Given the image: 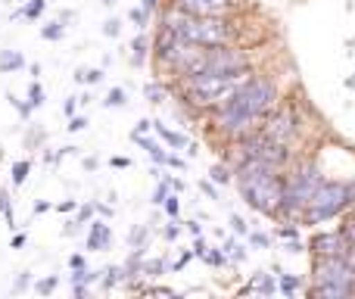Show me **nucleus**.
Listing matches in <instances>:
<instances>
[{"mask_svg": "<svg viewBox=\"0 0 355 299\" xmlns=\"http://www.w3.org/2000/svg\"><path fill=\"white\" fill-rule=\"evenodd\" d=\"M147 228H135V231H131V237H128V244H131V250H147Z\"/></svg>", "mask_w": 355, "mask_h": 299, "instance_id": "nucleus-28", "label": "nucleus"}, {"mask_svg": "<svg viewBox=\"0 0 355 299\" xmlns=\"http://www.w3.org/2000/svg\"><path fill=\"white\" fill-rule=\"evenodd\" d=\"M162 25L175 31L181 41L200 44V47H221V44H234V37H237L227 16H193V12L178 10V6L166 10Z\"/></svg>", "mask_w": 355, "mask_h": 299, "instance_id": "nucleus-3", "label": "nucleus"}, {"mask_svg": "<svg viewBox=\"0 0 355 299\" xmlns=\"http://www.w3.org/2000/svg\"><path fill=\"white\" fill-rule=\"evenodd\" d=\"M141 6H144V10H147V12H153L156 6H159V0H141Z\"/></svg>", "mask_w": 355, "mask_h": 299, "instance_id": "nucleus-58", "label": "nucleus"}, {"mask_svg": "<svg viewBox=\"0 0 355 299\" xmlns=\"http://www.w3.org/2000/svg\"><path fill=\"white\" fill-rule=\"evenodd\" d=\"M225 259H234V262H243L246 259V246L243 244H237V240H225Z\"/></svg>", "mask_w": 355, "mask_h": 299, "instance_id": "nucleus-19", "label": "nucleus"}, {"mask_svg": "<svg viewBox=\"0 0 355 299\" xmlns=\"http://www.w3.org/2000/svg\"><path fill=\"white\" fill-rule=\"evenodd\" d=\"M166 165H172V169H184V165H187V162H184V159H181V156H175V153H168Z\"/></svg>", "mask_w": 355, "mask_h": 299, "instance_id": "nucleus-52", "label": "nucleus"}, {"mask_svg": "<svg viewBox=\"0 0 355 299\" xmlns=\"http://www.w3.org/2000/svg\"><path fill=\"white\" fill-rule=\"evenodd\" d=\"M237 156H240V162H259V165H268V169L281 171L284 165H287V159H290V150L271 144L262 131H252V135L240 137Z\"/></svg>", "mask_w": 355, "mask_h": 299, "instance_id": "nucleus-8", "label": "nucleus"}, {"mask_svg": "<svg viewBox=\"0 0 355 299\" xmlns=\"http://www.w3.org/2000/svg\"><path fill=\"white\" fill-rule=\"evenodd\" d=\"M47 209H50V203H35V215H41V212H47Z\"/></svg>", "mask_w": 355, "mask_h": 299, "instance_id": "nucleus-59", "label": "nucleus"}, {"mask_svg": "<svg viewBox=\"0 0 355 299\" xmlns=\"http://www.w3.org/2000/svg\"><path fill=\"white\" fill-rule=\"evenodd\" d=\"M103 35L106 37H119V35H122V19H116V16L106 19V22H103Z\"/></svg>", "mask_w": 355, "mask_h": 299, "instance_id": "nucleus-34", "label": "nucleus"}, {"mask_svg": "<svg viewBox=\"0 0 355 299\" xmlns=\"http://www.w3.org/2000/svg\"><path fill=\"white\" fill-rule=\"evenodd\" d=\"M125 275H122V265H110V268L103 271V290H112L116 284H122Z\"/></svg>", "mask_w": 355, "mask_h": 299, "instance_id": "nucleus-21", "label": "nucleus"}, {"mask_svg": "<svg viewBox=\"0 0 355 299\" xmlns=\"http://www.w3.org/2000/svg\"><path fill=\"white\" fill-rule=\"evenodd\" d=\"M147 53H150V44H147V37H144V35H137L135 41H131V60H135V66H144V60H147Z\"/></svg>", "mask_w": 355, "mask_h": 299, "instance_id": "nucleus-17", "label": "nucleus"}, {"mask_svg": "<svg viewBox=\"0 0 355 299\" xmlns=\"http://www.w3.org/2000/svg\"><path fill=\"white\" fill-rule=\"evenodd\" d=\"M277 237H281V240H290V246H293V253L300 250V244H296V237H300V231H296V225L281 228V231H277Z\"/></svg>", "mask_w": 355, "mask_h": 299, "instance_id": "nucleus-35", "label": "nucleus"}, {"mask_svg": "<svg viewBox=\"0 0 355 299\" xmlns=\"http://www.w3.org/2000/svg\"><path fill=\"white\" fill-rule=\"evenodd\" d=\"M94 212H100L103 219H110V215H112V206H106V203H94Z\"/></svg>", "mask_w": 355, "mask_h": 299, "instance_id": "nucleus-53", "label": "nucleus"}, {"mask_svg": "<svg viewBox=\"0 0 355 299\" xmlns=\"http://www.w3.org/2000/svg\"><path fill=\"white\" fill-rule=\"evenodd\" d=\"M209 175H212V181H215V184H227V181H231L234 171H231V169H225V165H212V169H209Z\"/></svg>", "mask_w": 355, "mask_h": 299, "instance_id": "nucleus-33", "label": "nucleus"}, {"mask_svg": "<svg viewBox=\"0 0 355 299\" xmlns=\"http://www.w3.org/2000/svg\"><path fill=\"white\" fill-rule=\"evenodd\" d=\"M128 16H131V22H135V25H137V28H141V31H144V28H147V25H150V12L144 10V6H135V10H131Z\"/></svg>", "mask_w": 355, "mask_h": 299, "instance_id": "nucleus-31", "label": "nucleus"}, {"mask_svg": "<svg viewBox=\"0 0 355 299\" xmlns=\"http://www.w3.org/2000/svg\"><path fill=\"white\" fill-rule=\"evenodd\" d=\"M62 35H66V22H60V19H56V22H47L41 28L44 41H62Z\"/></svg>", "mask_w": 355, "mask_h": 299, "instance_id": "nucleus-18", "label": "nucleus"}, {"mask_svg": "<svg viewBox=\"0 0 355 299\" xmlns=\"http://www.w3.org/2000/svg\"><path fill=\"white\" fill-rule=\"evenodd\" d=\"M349 209V184L346 181H321L318 190L312 194L306 212H302V225H321Z\"/></svg>", "mask_w": 355, "mask_h": 299, "instance_id": "nucleus-6", "label": "nucleus"}, {"mask_svg": "<svg viewBox=\"0 0 355 299\" xmlns=\"http://www.w3.org/2000/svg\"><path fill=\"white\" fill-rule=\"evenodd\" d=\"M190 259H193V250H187V253H181V256H178V262L172 265V268H175V271H181V268H184V265H187V262H190Z\"/></svg>", "mask_w": 355, "mask_h": 299, "instance_id": "nucleus-47", "label": "nucleus"}, {"mask_svg": "<svg viewBox=\"0 0 355 299\" xmlns=\"http://www.w3.org/2000/svg\"><path fill=\"white\" fill-rule=\"evenodd\" d=\"M153 131H156V135H159L172 150H184V147H187V137L178 135V131H172V128H166L162 122H153Z\"/></svg>", "mask_w": 355, "mask_h": 299, "instance_id": "nucleus-14", "label": "nucleus"}, {"mask_svg": "<svg viewBox=\"0 0 355 299\" xmlns=\"http://www.w3.org/2000/svg\"><path fill=\"white\" fill-rule=\"evenodd\" d=\"M340 231H343V237L349 240V244H355V209L346 215V221H343V228H340Z\"/></svg>", "mask_w": 355, "mask_h": 299, "instance_id": "nucleus-37", "label": "nucleus"}, {"mask_svg": "<svg viewBox=\"0 0 355 299\" xmlns=\"http://www.w3.org/2000/svg\"><path fill=\"white\" fill-rule=\"evenodd\" d=\"M277 106V87L268 78H246L225 103L215 110V122L225 135L246 137L262 128V119Z\"/></svg>", "mask_w": 355, "mask_h": 299, "instance_id": "nucleus-1", "label": "nucleus"}, {"mask_svg": "<svg viewBox=\"0 0 355 299\" xmlns=\"http://www.w3.org/2000/svg\"><path fill=\"white\" fill-rule=\"evenodd\" d=\"M100 3H103V6H112V3H116V0H100Z\"/></svg>", "mask_w": 355, "mask_h": 299, "instance_id": "nucleus-60", "label": "nucleus"}, {"mask_svg": "<svg viewBox=\"0 0 355 299\" xmlns=\"http://www.w3.org/2000/svg\"><path fill=\"white\" fill-rule=\"evenodd\" d=\"M277 275H281V271H277ZM277 290H281V293H287V296H293L296 290H300V281H296L293 275H281V281H277Z\"/></svg>", "mask_w": 355, "mask_h": 299, "instance_id": "nucleus-30", "label": "nucleus"}, {"mask_svg": "<svg viewBox=\"0 0 355 299\" xmlns=\"http://www.w3.org/2000/svg\"><path fill=\"white\" fill-rule=\"evenodd\" d=\"M75 81L78 85H97V81H103V69H78Z\"/></svg>", "mask_w": 355, "mask_h": 299, "instance_id": "nucleus-20", "label": "nucleus"}, {"mask_svg": "<svg viewBox=\"0 0 355 299\" xmlns=\"http://www.w3.org/2000/svg\"><path fill=\"white\" fill-rule=\"evenodd\" d=\"M28 171H31V162L28 159H19V162H12V184H25V178H28Z\"/></svg>", "mask_w": 355, "mask_h": 299, "instance_id": "nucleus-24", "label": "nucleus"}, {"mask_svg": "<svg viewBox=\"0 0 355 299\" xmlns=\"http://www.w3.org/2000/svg\"><path fill=\"white\" fill-rule=\"evenodd\" d=\"M252 75V69H237V72H193L181 78V94L196 110H218L240 85Z\"/></svg>", "mask_w": 355, "mask_h": 299, "instance_id": "nucleus-4", "label": "nucleus"}, {"mask_svg": "<svg viewBox=\"0 0 355 299\" xmlns=\"http://www.w3.org/2000/svg\"><path fill=\"white\" fill-rule=\"evenodd\" d=\"M56 212H75V209H78V203L75 200H62V203H56Z\"/></svg>", "mask_w": 355, "mask_h": 299, "instance_id": "nucleus-46", "label": "nucleus"}, {"mask_svg": "<svg viewBox=\"0 0 355 299\" xmlns=\"http://www.w3.org/2000/svg\"><path fill=\"white\" fill-rule=\"evenodd\" d=\"M69 268H85V256H72L69 259Z\"/></svg>", "mask_w": 355, "mask_h": 299, "instance_id": "nucleus-56", "label": "nucleus"}, {"mask_svg": "<svg viewBox=\"0 0 355 299\" xmlns=\"http://www.w3.org/2000/svg\"><path fill=\"white\" fill-rule=\"evenodd\" d=\"M349 246V240L343 237V231H321L309 240V250L315 253V259L324 256H343V250Z\"/></svg>", "mask_w": 355, "mask_h": 299, "instance_id": "nucleus-11", "label": "nucleus"}, {"mask_svg": "<svg viewBox=\"0 0 355 299\" xmlns=\"http://www.w3.org/2000/svg\"><path fill=\"white\" fill-rule=\"evenodd\" d=\"M150 128H153V122H150V119H141V122H137V128L131 131V135H147Z\"/></svg>", "mask_w": 355, "mask_h": 299, "instance_id": "nucleus-49", "label": "nucleus"}, {"mask_svg": "<svg viewBox=\"0 0 355 299\" xmlns=\"http://www.w3.org/2000/svg\"><path fill=\"white\" fill-rule=\"evenodd\" d=\"M12 206V200H10V190H0V212H6V209Z\"/></svg>", "mask_w": 355, "mask_h": 299, "instance_id": "nucleus-51", "label": "nucleus"}, {"mask_svg": "<svg viewBox=\"0 0 355 299\" xmlns=\"http://www.w3.org/2000/svg\"><path fill=\"white\" fill-rule=\"evenodd\" d=\"M252 290H259V293L271 296V293L277 290V284H275V277H271V275H262V271H259V275L250 281V287H243V293H252Z\"/></svg>", "mask_w": 355, "mask_h": 299, "instance_id": "nucleus-15", "label": "nucleus"}, {"mask_svg": "<svg viewBox=\"0 0 355 299\" xmlns=\"http://www.w3.org/2000/svg\"><path fill=\"white\" fill-rule=\"evenodd\" d=\"M44 6H47V0H28L22 10L12 12V19H28V22H35V19H41Z\"/></svg>", "mask_w": 355, "mask_h": 299, "instance_id": "nucleus-16", "label": "nucleus"}, {"mask_svg": "<svg viewBox=\"0 0 355 299\" xmlns=\"http://www.w3.org/2000/svg\"><path fill=\"white\" fill-rule=\"evenodd\" d=\"M144 293L147 296H178L175 290H168V287H144Z\"/></svg>", "mask_w": 355, "mask_h": 299, "instance_id": "nucleus-45", "label": "nucleus"}, {"mask_svg": "<svg viewBox=\"0 0 355 299\" xmlns=\"http://www.w3.org/2000/svg\"><path fill=\"white\" fill-rule=\"evenodd\" d=\"M162 209H166L168 219H178V212H181V196H178L175 190H172V194H168L166 200H162Z\"/></svg>", "mask_w": 355, "mask_h": 299, "instance_id": "nucleus-29", "label": "nucleus"}, {"mask_svg": "<svg viewBox=\"0 0 355 299\" xmlns=\"http://www.w3.org/2000/svg\"><path fill=\"white\" fill-rule=\"evenodd\" d=\"M168 194H172V187H168V178H162V181L156 184V190H153V200H150V203H153V206H162V200H166Z\"/></svg>", "mask_w": 355, "mask_h": 299, "instance_id": "nucleus-32", "label": "nucleus"}, {"mask_svg": "<svg viewBox=\"0 0 355 299\" xmlns=\"http://www.w3.org/2000/svg\"><path fill=\"white\" fill-rule=\"evenodd\" d=\"M200 190L209 196V200H218V190H215V184L209 181V178H206V181H200Z\"/></svg>", "mask_w": 355, "mask_h": 299, "instance_id": "nucleus-44", "label": "nucleus"}, {"mask_svg": "<svg viewBox=\"0 0 355 299\" xmlns=\"http://www.w3.org/2000/svg\"><path fill=\"white\" fill-rule=\"evenodd\" d=\"M315 296L343 299L355 296V271L343 262V256H324L315 259Z\"/></svg>", "mask_w": 355, "mask_h": 299, "instance_id": "nucleus-5", "label": "nucleus"}, {"mask_svg": "<svg viewBox=\"0 0 355 299\" xmlns=\"http://www.w3.org/2000/svg\"><path fill=\"white\" fill-rule=\"evenodd\" d=\"M56 287H60V277H56V275H50V277H41V281L35 284L37 296H50V293H53Z\"/></svg>", "mask_w": 355, "mask_h": 299, "instance_id": "nucleus-26", "label": "nucleus"}, {"mask_svg": "<svg viewBox=\"0 0 355 299\" xmlns=\"http://www.w3.org/2000/svg\"><path fill=\"white\" fill-rule=\"evenodd\" d=\"M87 128V119L85 116H69V131H72V135H75V131H85Z\"/></svg>", "mask_w": 355, "mask_h": 299, "instance_id": "nucleus-43", "label": "nucleus"}, {"mask_svg": "<svg viewBox=\"0 0 355 299\" xmlns=\"http://www.w3.org/2000/svg\"><path fill=\"white\" fill-rule=\"evenodd\" d=\"M110 165H112V169H128L131 159H128V156H112V159H110Z\"/></svg>", "mask_w": 355, "mask_h": 299, "instance_id": "nucleus-48", "label": "nucleus"}, {"mask_svg": "<svg viewBox=\"0 0 355 299\" xmlns=\"http://www.w3.org/2000/svg\"><path fill=\"white\" fill-rule=\"evenodd\" d=\"M125 103H128V94H125L122 87H112L103 100V106H110V110H119V106H125Z\"/></svg>", "mask_w": 355, "mask_h": 299, "instance_id": "nucleus-23", "label": "nucleus"}, {"mask_svg": "<svg viewBox=\"0 0 355 299\" xmlns=\"http://www.w3.org/2000/svg\"><path fill=\"white\" fill-rule=\"evenodd\" d=\"M144 97H147L150 103H162V100H166V85H159V81H150V85L144 87Z\"/></svg>", "mask_w": 355, "mask_h": 299, "instance_id": "nucleus-22", "label": "nucleus"}, {"mask_svg": "<svg viewBox=\"0 0 355 299\" xmlns=\"http://www.w3.org/2000/svg\"><path fill=\"white\" fill-rule=\"evenodd\" d=\"M246 237H250V244H252V246H262V250H268V244H271L268 234H259V231H250Z\"/></svg>", "mask_w": 355, "mask_h": 299, "instance_id": "nucleus-40", "label": "nucleus"}, {"mask_svg": "<svg viewBox=\"0 0 355 299\" xmlns=\"http://www.w3.org/2000/svg\"><path fill=\"white\" fill-rule=\"evenodd\" d=\"M28 284H31V271H22V275L16 277V284H12V293H22Z\"/></svg>", "mask_w": 355, "mask_h": 299, "instance_id": "nucleus-41", "label": "nucleus"}, {"mask_svg": "<svg viewBox=\"0 0 355 299\" xmlns=\"http://www.w3.org/2000/svg\"><path fill=\"white\" fill-rule=\"evenodd\" d=\"M44 100H47V97H44V87L37 85V81H31V85H28V106H31V110H41Z\"/></svg>", "mask_w": 355, "mask_h": 299, "instance_id": "nucleus-25", "label": "nucleus"}, {"mask_svg": "<svg viewBox=\"0 0 355 299\" xmlns=\"http://www.w3.org/2000/svg\"><path fill=\"white\" fill-rule=\"evenodd\" d=\"M166 271V262L162 259H150V262H141V275L144 277H156V275H162Z\"/></svg>", "mask_w": 355, "mask_h": 299, "instance_id": "nucleus-27", "label": "nucleus"}, {"mask_svg": "<svg viewBox=\"0 0 355 299\" xmlns=\"http://www.w3.org/2000/svg\"><path fill=\"white\" fill-rule=\"evenodd\" d=\"M187 231H190V234H193V237H200V234H202L200 221H187Z\"/></svg>", "mask_w": 355, "mask_h": 299, "instance_id": "nucleus-57", "label": "nucleus"}, {"mask_svg": "<svg viewBox=\"0 0 355 299\" xmlns=\"http://www.w3.org/2000/svg\"><path fill=\"white\" fill-rule=\"evenodd\" d=\"M112 244V231L106 221H91V231H87V253H100Z\"/></svg>", "mask_w": 355, "mask_h": 299, "instance_id": "nucleus-12", "label": "nucleus"}, {"mask_svg": "<svg viewBox=\"0 0 355 299\" xmlns=\"http://www.w3.org/2000/svg\"><path fill=\"white\" fill-rule=\"evenodd\" d=\"M231 231H234V234H240V237H246V234H250V225H246V221L240 219V215H231Z\"/></svg>", "mask_w": 355, "mask_h": 299, "instance_id": "nucleus-39", "label": "nucleus"}, {"mask_svg": "<svg viewBox=\"0 0 355 299\" xmlns=\"http://www.w3.org/2000/svg\"><path fill=\"white\" fill-rule=\"evenodd\" d=\"M0 156H3V150H0Z\"/></svg>", "mask_w": 355, "mask_h": 299, "instance_id": "nucleus-61", "label": "nucleus"}, {"mask_svg": "<svg viewBox=\"0 0 355 299\" xmlns=\"http://www.w3.org/2000/svg\"><path fill=\"white\" fill-rule=\"evenodd\" d=\"M324 181V178L318 175V169H312V165H306V169H300L293 178H284V200H281V212L284 219L290 221H302V212H306L309 200H312V194L318 190V184Z\"/></svg>", "mask_w": 355, "mask_h": 299, "instance_id": "nucleus-7", "label": "nucleus"}, {"mask_svg": "<svg viewBox=\"0 0 355 299\" xmlns=\"http://www.w3.org/2000/svg\"><path fill=\"white\" fill-rule=\"evenodd\" d=\"M175 6L193 16H231L237 0H175Z\"/></svg>", "mask_w": 355, "mask_h": 299, "instance_id": "nucleus-10", "label": "nucleus"}, {"mask_svg": "<svg viewBox=\"0 0 355 299\" xmlns=\"http://www.w3.org/2000/svg\"><path fill=\"white\" fill-rule=\"evenodd\" d=\"M25 240H28V237H25V234H16V237H12V250H22V246H25Z\"/></svg>", "mask_w": 355, "mask_h": 299, "instance_id": "nucleus-55", "label": "nucleus"}, {"mask_svg": "<svg viewBox=\"0 0 355 299\" xmlns=\"http://www.w3.org/2000/svg\"><path fill=\"white\" fill-rule=\"evenodd\" d=\"M25 69V56L19 50H0V75H12Z\"/></svg>", "mask_w": 355, "mask_h": 299, "instance_id": "nucleus-13", "label": "nucleus"}, {"mask_svg": "<svg viewBox=\"0 0 355 299\" xmlns=\"http://www.w3.org/2000/svg\"><path fill=\"white\" fill-rule=\"evenodd\" d=\"M200 259H206V262L215 265V268H218V265H225V253H221V250H202Z\"/></svg>", "mask_w": 355, "mask_h": 299, "instance_id": "nucleus-36", "label": "nucleus"}, {"mask_svg": "<svg viewBox=\"0 0 355 299\" xmlns=\"http://www.w3.org/2000/svg\"><path fill=\"white\" fill-rule=\"evenodd\" d=\"M234 175H237V187L243 194V200L256 212H262V215L281 212L284 175L277 169H268V165H259V162H237Z\"/></svg>", "mask_w": 355, "mask_h": 299, "instance_id": "nucleus-2", "label": "nucleus"}, {"mask_svg": "<svg viewBox=\"0 0 355 299\" xmlns=\"http://www.w3.org/2000/svg\"><path fill=\"white\" fill-rule=\"evenodd\" d=\"M75 106H78V97H69L66 103H62V112H66V116H75Z\"/></svg>", "mask_w": 355, "mask_h": 299, "instance_id": "nucleus-50", "label": "nucleus"}, {"mask_svg": "<svg viewBox=\"0 0 355 299\" xmlns=\"http://www.w3.org/2000/svg\"><path fill=\"white\" fill-rule=\"evenodd\" d=\"M6 100H10V103H12V106H16V110H19V116H22V119H28V116H31V112H35V110H31V106H28V103H22V100H16V97H12V94H10V97H6Z\"/></svg>", "mask_w": 355, "mask_h": 299, "instance_id": "nucleus-42", "label": "nucleus"}, {"mask_svg": "<svg viewBox=\"0 0 355 299\" xmlns=\"http://www.w3.org/2000/svg\"><path fill=\"white\" fill-rule=\"evenodd\" d=\"M75 212H78V215L72 219L75 225H85V221H91V219H94V206H91V203H87V206H78Z\"/></svg>", "mask_w": 355, "mask_h": 299, "instance_id": "nucleus-38", "label": "nucleus"}, {"mask_svg": "<svg viewBox=\"0 0 355 299\" xmlns=\"http://www.w3.org/2000/svg\"><path fill=\"white\" fill-rule=\"evenodd\" d=\"M178 234H181V228H178L175 221H172V225L166 228V240H178Z\"/></svg>", "mask_w": 355, "mask_h": 299, "instance_id": "nucleus-54", "label": "nucleus"}, {"mask_svg": "<svg viewBox=\"0 0 355 299\" xmlns=\"http://www.w3.org/2000/svg\"><path fill=\"white\" fill-rule=\"evenodd\" d=\"M259 131H262L271 144H277V147H290V144L296 141V135H300V119H296L293 110H277L262 119V128Z\"/></svg>", "mask_w": 355, "mask_h": 299, "instance_id": "nucleus-9", "label": "nucleus"}]
</instances>
